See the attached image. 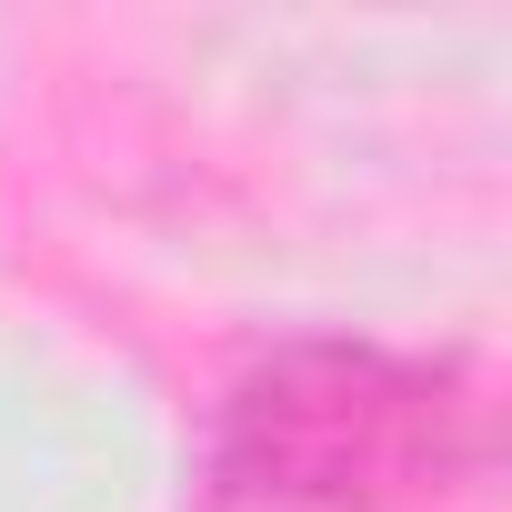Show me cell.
Here are the masks:
<instances>
[{
  "label": "cell",
  "instance_id": "1",
  "mask_svg": "<svg viewBox=\"0 0 512 512\" xmlns=\"http://www.w3.org/2000/svg\"><path fill=\"white\" fill-rule=\"evenodd\" d=\"M482 462V402L452 362L382 342H292L221 402L211 482L262 512H412Z\"/></svg>",
  "mask_w": 512,
  "mask_h": 512
}]
</instances>
